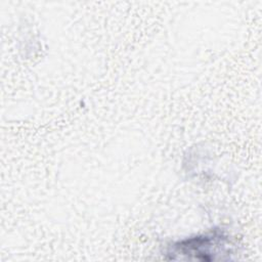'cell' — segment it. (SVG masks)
Segmentation results:
<instances>
[{
  "label": "cell",
  "instance_id": "6da1fadb",
  "mask_svg": "<svg viewBox=\"0 0 262 262\" xmlns=\"http://www.w3.org/2000/svg\"><path fill=\"white\" fill-rule=\"evenodd\" d=\"M231 243L227 235L220 230L196 235L173 244L167 252L173 260H221L231 254Z\"/></svg>",
  "mask_w": 262,
  "mask_h": 262
}]
</instances>
